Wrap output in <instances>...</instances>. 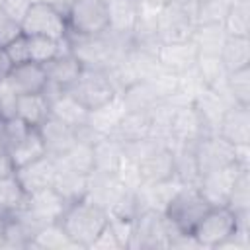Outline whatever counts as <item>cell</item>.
<instances>
[{
  "instance_id": "43",
  "label": "cell",
  "mask_w": 250,
  "mask_h": 250,
  "mask_svg": "<svg viewBox=\"0 0 250 250\" xmlns=\"http://www.w3.org/2000/svg\"><path fill=\"white\" fill-rule=\"evenodd\" d=\"M90 248H104V250H117V248H121L119 240H117V236H115V232H113V229L109 225V221L104 227V230L98 234V238L92 242Z\"/></svg>"
},
{
  "instance_id": "19",
  "label": "cell",
  "mask_w": 250,
  "mask_h": 250,
  "mask_svg": "<svg viewBox=\"0 0 250 250\" xmlns=\"http://www.w3.org/2000/svg\"><path fill=\"white\" fill-rule=\"evenodd\" d=\"M8 86L20 96V94H35V92H45L47 88V72L43 64L27 61L14 64L8 78Z\"/></svg>"
},
{
  "instance_id": "8",
  "label": "cell",
  "mask_w": 250,
  "mask_h": 250,
  "mask_svg": "<svg viewBox=\"0 0 250 250\" xmlns=\"http://www.w3.org/2000/svg\"><path fill=\"white\" fill-rule=\"evenodd\" d=\"M20 25H21V33L29 37L39 35L51 39H66L68 35L64 12L45 2H31Z\"/></svg>"
},
{
  "instance_id": "9",
  "label": "cell",
  "mask_w": 250,
  "mask_h": 250,
  "mask_svg": "<svg viewBox=\"0 0 250 250\" xmlns=\"http://www.w3.org/2000/svg\"><path fill=\"white\" fill-rule=\"evenodd\" d=\"M191 148H193V158L199 170V178L203 174L236 164V146L227 139H223L219 133H207L199 137L191 145Z\"/></svg>"
},
{
  "instance_id": "36",
  "label": "cell",
  "mask_w": 250,
  "mask_h": 250,
  "mask_svg": "<svg viewBox=\"0 0 250 250\" xmlns=\"http://www.w3.org/2000/svg\"><path fill=\"white\" fill-rule=\"evenodd\" d=\"M225 88L232 104L250 105V66L229 72L225 80Z\"/></svg>"
},
{
  "instance_id": "47",
  "label": "cell",
  "mask_w": 250,
  "mask_h": 250,
  "mask_svg": "<svg viewBox=\"0 0 250 250\" xmlns=\"http://www.w3.org/2000/svg\"><path fill=\"white\" fill-rule=\"evenodd\" d=\"M168 2H172V0H141L143 6H146V8H154V10H160V8L166 6Z\"/></svg>"
},
{
  "instance_id": "18",
  "label": "cell",
  "mask_w": 250,
  "mask_h": 250,
  "mask_svg": "<svg viewBox=\"0 0 250 250\" xmlns=\"http://www.w3.org/2000/svg\"><path fill=\"white\" fill-rule=\"evenodd\" d=\"M45 94L51 100V115L53 117L61 119L62 123H66V125H70L74 129H80V127L88 125L90 109H86L66 90L61 92V90H49V88H45Z\"/></svg>"
},
{
  "instance_id": "17",
  "label": "cell",
  "mask_w": 250,
  "mask_h": 250,
  "mask_svg": "<svg viewBox=\"0 0 250 250\" xmlns=\"http://www.w3.org/2000/svg\"><path fill=\"white\" fill-rule=\"evenodd\" d=\"M197 55L199 53L191 39L182 41V43H160L156 49V59H158L160 66L174 74H182V72L193 68Z\"/></svg>"
},
{
  "instance_id": "25",
  "label": "cell",
  "mask_w": 250,
  "mask_h": 250,
  "mask_svg": "<svg viewBox=\"0 0 250 250\" xmlns=\"http://www.w3.org/2000/svg\"><path fill=\"white\" fill-rule=\"evenodd\" d=\"M59 168L72 170L78 174H92L94 172V143L78 139L64 154L55 158Z\"/></svg>"
},
{
  "instance_id": "1",
  "label": "cell",
  "mask_w": 250,
  "mask_h": 250,
  "mask_svg": "<svg viewBox=\"0 0 250 250\" xmlns=\"http://www.w3.org/2000/svg\"><path fill=\"white\" fill-rule=\"evenodd\" d=\"M109 215L104 207L90 201L88 197L68 203L62 217L59 219L61 227L68 234V238L74 242L76 248H90L92 242L98 238V234L107 225Z\"/></svg>"
},
{
  "instance_id": "23",
  "label": "cell",
  "mask_w": 250,
  "mask_h": 250,
  "mask_svg": "<svg viewBox=\"0 0 250 250\" xmlns=\"http://www.w3.org/2000/svg\"><path fill=\"white\" fill-rule=\"evenodd\" d=\"M125 158L123 143L111 135H100L94 141V170L100 172H117Z\"/></svg>"
},
{
  "instance_id": "45",
  "label": "cell",
  "mask_w": 250,
  "mask_h": 250,
  "mask_svg": "<svg viewBox=\"0 0 250 250\" xmlns=\"http://www.w3.org/2000/svg\"><path fill=\"white\" fill-rule=\"evenodd\" d=\"M12 66H14V64H12V61H10L8 53H6V47H2V45H0V82L8 78V74H10Z\"/></svg>"
},
{
  "instance_id": "31",
  "label": "cell",
  "mask_w": 250,
  "mask_h": 250,
  "mask_svg": "<svg viewBox=\"0 0 250 250\" xmlns=\"http://www.w3.org/2000/svg\"><path fill=\"white\" fill-rule=\"evenodd\" d=\"M25 199H27V193L20 186L14 174L0 178V213L2 215H14L21 211L25 205Z\"/></svg>"
},
{
  "instance_id": "34",
  "label": "cell",
  "mask_w": 250,
  "mask_h": 250,
  "mask_svg": "<svg viewBox=\"0 0 250 250\" xmlns=\"http://www.w3.org/2000/svg\"><path fill=\"white\" fill-rule=\"evenodd\" d=\"M66 51H68L66 39H51V37H39V35L29 37V61L33 62L45 64L47 61Z\"/></svg>"
},
{
  "instance_id": "30",
  "label": "cell",
  "mask_w": 250,
  "mask_h": 250,
  "mask_svg": "<svg viewBox=\"0 0 250 250\" xmlns=\"http://www.w3.org/2000/svg\"><path fill=\"white\" fill-rule=\"evenodd\" d=\"M29 248H43V250H62V248H76L74 242L68 238L61 223H47L37 229Z\"/></svg>"
},
{
  "instance_id": "20",
  "label": "cell",
  "mask_w": 250,
  "mask_h": 250,
  "mask_svg": "<svg viewBox=\"0 0 250 250\" xmlns=\"http://www.w3.org/2000/svg\"><path fill=\"white\" fill-rule=\"evenodd\" d=\"M107 21L111 33L133 37L141 16V0H107Z\"/></svg>"
},
{
  "instance_id": "11",
  "label": "cell",
  "mask_w": 250,
  "mask_h": 250,
  "mask_svg": "<svg viewBox=\"0 0 250 250\" xmlns=\"http://www.w3.org/2000/svg\"><path fill=\"white\" fill-rule=\"evenodd\" d=\"M127 191H131L115 172H100L94 170L88 176V199L109 211Z\"/></svg>"
},
{
  "instance_id": "41",
  "label": "cell",
  "mask_w": 250,
  "mask_h": 250,
  "mask_svg": "<svg viewBox=\"0 0 250 250\" xmlns=\"http://www.w3.org/2000/svg\"><path fill=\"white\" fill-rule=\"evenodd\" d=\"M31 2H33V0H4L2 6H0V10H2L4 16H8L10 20L21 23V20L25 18V14H27Z\"/></svg>"
},
{
  "instance_id": "44",
  "label": "cell",
  "mask_w": 250,
  "mask_h": 250,
  "mask_svg": "<svg viewBox=\"0 0 250 250\" xmlns=\"http://www.w3.org/2000/svg\"><path fill=\"white\" fill-rule=\"evenodd\" d=\"M10 174H14V164H12V160H10L8 150L0 145V178L10 176Z\"/></svg>"
},
{
  "instance_id": "7",
  "label": "cell",
  "mask_w": 250,
  "mask_h": 250,
  "mask_svg": "<svg viewBox=\"0 0 250 250\" xmlns=\"http://www.w3.org/2000/svg\"><path fill=\"white\" fill-rule=\"evenodd\" d=\"M64 18L68 33L74 35H102L109 29L107 8L102 0H70Z\"/></svg>"
},
{
  "instance_id": "21",
  "label": "cell",
  "mask_w": 250,
  "mask_h": 250,
  "mask_svg": "<svg viewBox=\"0 0 250 250\" xmlns=\"http://www.w3.org/2000/svg\"><path fill=\"white\" fill-rule=\"evenodd\" d=\"M109 135L115 137L123 145L152 137V123H150L148 111H127L125 109Z\"/></svg>"
},
{
  "instance_id": "40",
  "label": "cell",
  "mask_w": 250,
  "mask_h": 250,
  "mask_svg": "<svg viewBox=\"0 0 250 250\" xmlns=\"http://www.w3.org/2000/svg\"><path fill=\"white\" fill-rule=\"evenodd\" d=\"M16 104H18V94L8 86L6 80L0 82V115L4 119L16 117Z\"/></svg>"
},
{
  "instance_id": "38",
  "label": "cell",
  "mask_w": 250,
  "mask_h": 250,
  "mask_svg": "<svg viewBox=\"0 0 250 250\" xmlns=\"http://www.w3.org/2000/svg\"><path fill=\"white\" fill-rule=\"evenodd\" d=\"M31 127L27 125V123H23L20 117H8V119H4V127H2V139H0V143H2V146L8 150V148H12L16 143H20L25 135H27V131H29Z\"/></svg>"
},
{
  "instance_id": "15",
  "label": "cell",
  "mask_w": 250,
  "mask_h": 250,
  "mask_svg": "<svg viewBox=\"0 0 250 250\" xmlns=\"http://www.w3.org/2000/svg\"><path fill=\"white\" fill-rule=\"evenodd\" d=\"M43 68L47 72V88L64 92L76 82V78L80 76L84 66L70 51H66V53H61L55 59L47 61L43 64Z\"/></svg>"
},
{
  "instance_id": "46",
  "label": "cell",
  "mask_w": 250,
  "mask_h": 250,
  "mask_svg": "<svg viewBox=\"0 0 250 250\" xmlns=\"http://www.w3.org/2000/svg\"><path fill=\"white\" fill-rule=\"evenodd\" d=\"M33 2H45V4H51V6H55V8H59V10H66L68 8V4H70V0H33Z\"/></svg>"
},
{
  "instance_id": "5",
  "label": "cell",
  "mask_w": 250,
  "mask_h": 250,
  "mask_svg": "<svg viewBox=\"0 0 250 250\" xmlns=\"http://www.w3.org/2000/svg\"><path fill=\"white\" fill-rule=\"evenodd\" d=\"M236 230V215L227 205H219L209 207V211L193 227L191 236L199 248H221Z\"/></svg>"
},
{
  "instance_id": "49",
  "label": "cell",
  "mask_w": 250,
  "mask_h": 250,
  "mask_svg": "<svg viewBox=\"0 0 250 250\" xmlns=\"http://www.w3.org/2000/svg\"><path fill=\"white\" fill-rule=\"evenodd\" d=\"M102 2H107V0H102Z\"/></svg>"
},
{
  "instance_id": "28",
  "label": "cell",
  "mask_w": 250,
  "mask_h": 250,
  "mask_svg": "<svg viewBox=\"0 0 250 250\" xmlns=\"http://www.w3.org/2000/svg\"><path fill=\"white\" fill-rule=\"evenodd\" d=\"M8 154H10V160H12L14 170H16L20 166H25V164L45 156L47 150H45V145H43V139H41L39 131L35 127H31L20 143H16L12 148H8Z\"/></svg>"
},
{
  "instance_id": "22",
  "label": "cell",
  "mask_w": 250,
  "mask_h": 250,
  "mask_svg": "<svg viewBox=\"0 0 250 250\" xmlns=\"http://www.w3.org/2000/svg\"><path fill=\"white\" fill-rule=\"evenodd\" d=\"M51 115V100L45 92L20 94L16 104V117H20L29 127H39Z\"/></svg>"
},
{
  "instance_id": "4",
  "label": "cell",
  "mask_w": 250,
  "mask_h": 250,
  "mask_svg": "<svg viewBox=\"0 0 250 250\" xmlns=\"http://www.w3.org/2000/svg\"><path fill=\"white\" fill-rule=\"evenodd\" d=\"M195 29V6L172 0L158 10L156 37L160 43H182L191 39Z\"/></svg>"
},
{
  "instance_id": "6",
  "label": "cell",
  "mask_w": 250,
  "mask_h": 250,
  "mask_svg": "<svg viewBox=\"0 0 250 250\" xmlns=\"http://www.w3.org/2000/svg\"><path fill=\"white\" fill-rule=\"evenodd\" d=\"M172 230H174V225L164 217L162 211L143 209L133 219L129 248H139V250L168 248V238Z\"/></svg>"
},
{
  "instance_id": "48",
  "label": "cell",
  "mask_w": 250,
  "mask_h": 250,
  "mask_svg": "<svg viewBox=\"0 0 250 250\" xmlns=\"http://www.w3.org/2000/svg\"><path fill=\"white\" fill-rule=\"evenodd\" d=\"M2 2H4V0H0V6H2Z\"/></svg>"
},
{
  "instance_id": "29",
  "label": "cell",
  "mask_w": 250,
  "mask_h": 250,
  "mask_svg": "<svg viewBox=\"0 0 250 250\" xmlns=\"http://www.w3.org/2000/svg\"><path fill=\"white\" fill-rule=\"evenodd\" d=\"M225 39L227 31L223 23H197L191 33V41L199 55H219Z\"/></svg>"
},
{
  "instance_id": "26",
  "label": "cell",
  "mask_w": 250,
  "mask_h": 250,
  "mask_svg": "<svg viewBox=\"0 0 250 250\" xmlns=\"http://www.w3.org/2000/svg\"><path fill=\"white\" fill-rule=\"evenodd\" d=\"M119 98L127 111H150L158 102H164L158 98L156 90L148 80H139L125 90L119 92Z\"/></svg>"
},
{
  "instance_id": "24",
  "label": "cell",
  "mask_w": 250,
  "mask_h": 250,
  "mask_svg": "<svg viewBox=\"0 0 250 250\" xmlns=\"http://www.w3.org/2000/svg\"><path fill=\"white\" fill-rule=\"evenodd\" d=\"M88 176L90 174H78L72 170H64L57 166V174L53 180V189L66 201L74 203L88 195Z\"/></svg>"
},
{
  "instance_id": "33",
  "label": "cell",
  "mask_w": 250,
  "mask_h": 250,
  "mask_svg": "<svg viewBox=\"0 0 250 250\" xmlns=\"http://www.w3.org/2000/svg\"><path fill=\"white\" fill-rule=\"evenodd\" d=\"M227 35L250 37V0H234L223 20Z\"/></svg>"
},
{
  "instance_id": "32",
  "label": "cell",
  "mask_w": 250,
  "mask_h": 250,
  "mask_svg": "<svg viewBox=\"0 0 250 250\" xmlns=\"http://www.w3.org/2000/svg\"><path fill=\"white\" fill-rule=\"evenodd\" d=\"M195 68L203 80L205 86L215 88V90H227L225 80H227V68L221 62L219 55H197Z\"/></svg>"
},
{
  "instance_id": "39",
  "label": "cell",
  "mask_w": 250,
  "mask_h": 250,
  "mask_svg": "<svg viewBox=\"0 0 250 250\" xmlns=\"http://www.w3.org/2000/svg\"><path fill=\"white\" fill-rule=\"evenodd\" d=\"M6 53L12 61V64H20V62H27L29 61V37L20 33L14 41H10L6 45Z\"/></svg>"
},
{
  "instance_id": "37",
  "label": "cell",
  "mask_w": 250,
  "mask_h": 250,
  "mask_svg": "<svg viewBox=\"0 0 250 250\" xmlns=\"http://www.w3.org/2000/svg\"><path fill=\"white\" fill-rule=\"evenodd\" d=\"M232 2L234 0H197L195 2V25L197 23H223Z\"/></svg>"
},
{
  "instance_id": "42",
  "label": "cell",
  "mask_w": 250,
  "mask_h": 250,
  "mask_svg": "<svg viewBox=\"0 0 250 250\" xmlns=\"http://www.w3.org/2000/svg\"><path fill=\"white\" fill-rule=\"evenodd\" d=\"M21 33V25L14 20H10L8 16H4V12L0 10V45L6 47L10 41H14L18 35Z\"/></svg>"
},
{
  "instance_id": "13",
  "label": "cell",
  "mask_w": 250,
  "mask_h": 250,
  "mask_svg": "<svg viewBox=\"0 0 250 250\" xmlns=\"http://www.w3.org/2000/svg\"><path fill=\"white\" fill-rule=\"evenodd\" d=\"M217 133L234 146L250 145V105L230 104L217 125Z\"/></svg>"
},
{
  "instance_id": "3",
  "label": "cell",
  "mask_w": 250,
  "mask_h": 250,
  "mask_svg": "<svg viewBox=\"0 0 250 250\" xmlns=\"http://www.w3.org/2000/svg\"><path fill=\"white\" fill-rule=\"evenodd\" d=\"M66 92L74 96L90 111L109 104L119 96V90L113 84L107 70H100V68H82L80 76Z\"/></svg>"
},
{
  "instance_id": "14",
  "label": "cell",
  "mask_w": 250,
  "mask_h": 250,
  "mask_svg": "<svg viewBox=\"0 0 250 250\" xmlns=\"http://www.w3.org/2000/svg\"><path fill=\"white\" fill-rule=\"evenodd\" d=\"M55 174H57V162L49 154L14 170V176L18 178V182L25 189V193H33V191L51 188Z\"/></svg>"
},
{
  "instance_id": "10",
  "label": "cell",
  "mask_w": 250,
  "mask_h": 250,
  "mask_svg": "<svg viewBox=\"0 0 250 250\" xmlns=\"http://www.w3.org/2000/svg\"><path fill=\"white\" fill-rule=\"evenodd\" d=\"M66 205L68 203L53 188H45V189L27 193V199L21 211L29 217V221L35 227H43L47 223H57L62 217Z\"/></svg>"
},
{
  "instance_id": "12",
  "label": "cell",
  "mask_w": 250,
  "mask_h": 250,
  "mask_svg": "<svg viewBox=\"0 0 250 250\" xmlns=\"http://www.w3.org/2000/svg\"><path fill=\"white\" fill-rule=\"evenodd\" d=\"M240 170H242V166L230 164V166H225V168H221V170L203 174V176L199 178L197 188H199V191L203 193V197L209 201L211 207L227 205L229 195H230L232 182H234V178H236V174H238Z\"/></svg>"
},
{
  "instance_id": "27",
  "label": "cell",
  "mask_w": 250,
  "mask_h": 250,
  "mask_svg": "<svg viewBox=\"0 0 250 250\" xmlns=\"http://www.w3.org/2000/svg\"><path fill=\"white\" fill-rule=\"evenodd\" d=\"M219 57H221V62L227 68V72L250 66V37L227 35Z\"/></svg>"
},
{
  "instance_id": "2",
  "label": "cell",
  "mask_w": 250,
  "mask_h": 250,
  "mask_svg": "<svg viewBox=\"0 0 250 250\" xmlns=\"http://www.w3.org/2000/svg\"><path fill=\"white\" fill-rule=\"evenodd\" d=\"M209 201L203 197L197 186H182L164 209V217L182 232L191 234L193 227L209 211Z\"/></svg>"
},
{
  "instance_id": "35",
  "label": "cell",
  "mask_w": 250,
  "mask_h": 250,
  "mask_svg": "<svg viewBox=\"0 0 250 250\" xmlns=\"http://www.w3.org/2000/svg\"><path fill=\"white\" fill-rule=\"evenodd\" d=\"M227 207L236 215L250 213V168H242L236 174L232 188H230Z\"/></svg>"
},
{
  "instance_id": "16",
  "label": "cell",
  "mask_w": 250,
  "mask_h": 250,
  "mask_svg": "<svg viewBox=\"0 0 250 250\" xmlns=\"http://www.w3.org/2000/svg\"><path fill=\"white\" fill-rule=\"evenodd\" d=\"M41 139H43V145H45V150L49 156L57 158L61 154H64L76 141H78V131L66 123H62L61 119L49 115L39 127H37Z\"/></svg>"
}]
</instances>
